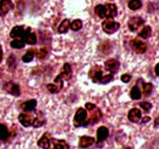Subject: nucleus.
I'll use <instances>...</instances> for the list:
<instances>
[{
	"label": "nucleus",
	"mask_w": 159,
	"mask_h": 149,
	"mask_svg": "<svg viewBox=\"0 0 159 149\" xmlns=\"http://www.w3.org/2000/svg\"><path fill=\"white\" fill-rule=\"evenodd\" d=\"M119 23L116 22L113 17H106L102 23V29L106 34H113L120 29Z\"/></svg>",
	"instance_id": "1"
},
{
	"label": "nucleus",
	"mask_w": 159,
	"mask_h": 149,
	"mask_svg": "<svg viewBox=\"0 0 159 149\" xmlns=\"http://www.w3.org/2000/svg\"><path fill=\"white\" fill-rule=\"evenodd\" d=\"M88 117L87 111L83 108L78 109L73 119V124L75 127H79L81 126H84L85 121Z\"/></svg>",
	"instance_id": "2"
},
{
	"label": "nucleus",
	"mask_w": 159,
	"mask_h": 149,
	"mask_svg": "<svg viewBox=\"0 0 159 149\" xmlns=\"http://www.w3.org/2000/svg\"><path fill=\"white\" fill-rule=\"evenodd\" d=\"M90 111V116L89 117H87L86 121H85V124H84V127L89 125V124H91V125H94V124H97L100 121L101 118L102 117V113L101 112V110L99 108L96 107L93 110H89Z\"/></svg>",
	"instance_id": "3"
},
{
	"label": "nucleus",
	"mask_w": 159,
	"mask_h": 149,
	"mask_svg": "<svg viewBox=\"0 0 159 149\" xmlns=\"http://www.w3.org/2000/svg\"><path fill=\"white\" fill-rule=\"evenodd\" d=\"M102 74H103L102 68L100 65H94V66H93L90 68L89 71V77L95 83H98V82L100 83L101 79H102V76H103Z\"/></svg>",
	"instance_id": "4"
},
{
	"label": "nucleus",
	"mask_w": 159,
	"mask_h": 149,
	"mask_svg": "<svg viewBox=\"0 0 159 149\" xmlns=\"http://www.w3.org/2000/svg\"><path fill=\"white\" fill-rule=\"evenodd\" d=\"M130 45L132 49L137 54H144L147 51V44L139 39H133L130 41Z\"/></svg>",
	"instance_id": "5"
},
{
	"label": "nucleus",
	"mask_w": 159,
	"mask_h": 149,
	"mask_svg": "<svg viewBox=\"0 0 159 149\" xmlns=\"http://www.w3.org/2000/svg\"><path fill=\"white\" fill-rule=\"evenodd\" d=\"M3 89L13 96H20V85L13 82H8L5 83L3 85Z\"/></svg>",
	"instance_id": "6"
},
{
	"label": "nucleus",
	"mask_w": 159,
	"mask_h": 149,
	"mask_svg": "<svg viewBox=\"0 0 159 149\" xmlns=\"http://www.w3.org/2000/svg\"><path fill=\"white\" fill-rule=\"evenodd\" d=\"M30 30V27H26L24 33H23V36L21 37V39L24 41L25 43H27V44L30 45L36 44L37 42V36H36L35 33H31Z\"/></svg>",
	"instance_id": "7"
},
{
	"label": "nucleus",
	"mask_w": 159,
	"mask_h": 149,
	"mask_svg": "<svg viewBox=\"0 0 159 149\" xmlns=\"http://www.w3.org/2000/svg\"><path fill=\"white\" fill-rule=\"evenodd\" d=\"M62 78L60 74L57 76L54 79V84H48L47 85V88L48 91L51 93H57L61 90L62 87H63V81H62Z\"/></svg>",
	"instance_id": "8"
},
{
	"label": "nucleus",
	"mask_w": 159,
	"mask_h": 149,
	"mask_svg": "<svg viewBox=\"0 0 159 149\" xmlns=\"http://www.w3.org/2000/svg\"><path fill=\"white\" fill-rule=\"evenodd\" d=\"M144 23V20H143L141 17L140 16H133L128 20V25L129 29L133 32L138 30L141 26H142Z\"/></svg>",
	"instance_id": "9"
},
{
	"label": "nucleus",
	"mask_w": 159,
	"mask_h": 149,
	"mask_svg": "<svg viewBox=\"0 0 159 149\" xmlns=\"http://www.w3.org/2000/svg\"><path fill=\"white\" fill-rule=\"evenodd\" d=\"M120 67V63L116 59L110 58L105 62L106 70L110 71L111 74H115V73L118 72Z\"/></svg>",
	"instance_id": "10"
},
{
	"label": "nucleus",
	"mask_w": 159,
	"mask_h": 149,
	"mask_svg": "<svg viewBox=\"0 0 159 149\" xmlns=\"http://www.w3.org/2000/svg\"><path fill=\"white\" fill-rule=\"evenodd\" d=\"M14 9V5L11 0H0V16L4 17L10 10Z\"/></svg>",
	"instance_id": "11"
},
{
	"label": "nucleus",
	"mask_w": 159,
	"mask_h": 149,
	"mask_svg": "<svg viewBox=\"0 0 159 149\" xmlns=\"http://www.w3.org/2000/svg\"><path fill=\"white\" fill-rule=\"evenodd\" d=\"M129 120L132 123H138L142 118V113L141 110L138 108H133L129 111L127 115Z\"/></svg>",
	"instance_id": "12"
},
{
	"label": "nucleus",
	"mask_w": 159,
	"mask_h": 149,
	"mask_svg": "<svg viewBox=\"0 0 159 149\" xmlns=\"http://www.w3.org/2000/svg\"><path fill=\"white\" fill-rule=\"evenodd\" d=\"M51 133L49 132H45L37 141V145L42 148H49L51 147Z\"/></svg>",
	"instance_id": "13"
},
{
	"label": "nucleus",
	"mask_w": 159,
	"mask_h": 149,
	"mask_svg": "<svg viewBox=\"0 0 159 149\" xmlns=\"http://www.w3.org/2000/svg\"><path fill=\"white\" fill-rule=\"evenodd\" d=\"M110 134V131L107 127L104 126H101L97 129L96 132V137H97V143H101L103 141H105Z\"/></svg>",
	"instance_id": "14"
},
{
	"label": "nucleus",
	"mask_w": 159,
	"mask_h": 149,
	"mask_svg": "<svg viewBox=\"0 0 159 149\" xmlns=\"http://www.w3.org/2000/svg\"><path fill=\"white\" fill-rule=\"evenodd\" d=\"M45 123H46V118H45L44 114L43 113V112L37 111V116L33 120L32 125L34 126L36 128H38V127H42L43 125H44Z\"/></svg>",
	"instance_id": "15"
},
{
	"label": "nucleus",
	"mask_w": 159,
	"mask_h": 149,
	"mask_svg": "<svg viewBox=\"0 0 159 149\" xmlns=\"http://www.w3.org/2000/svg\"><path fill=\"white\" fill-rule=\"evenodd\" d=\"M19 122L25 127H30L32 125L33 123V119L31 115H30L29 113H22L19 115L18 116Z\"/></svg>",
	"instance_id": "16"
},
{
	"label": "nucleus",
	"mask_w": 159,
	"mask_h": 149,
	"mask_svg": "<svg viewBox=\"0 0 159 149\" xmlns=\"http://www.w3.org/2000/svg\"><path fill=\"white\" fill-rule=\"evenodd\" d=\"M59 74L61 76L62 79L66 81L70 80L71 79V77H72V68H71V66L69 63L66 62V63L64 64L63 70Z\"/></svg>",
	"instance_id": "17"
},
{
	"label": "nucleus",
	"mask_w": 159,
	"mask_h": 149,
	"mask_svg": "<svg viewBox=\"0 0 159 149\" xmlns=\"http://www.w3.org/2000/svg\"><path fill=\"white\" fill-rule=\"evenodd\" d=\"M95 143L94 138L89 136H82L79 138V146L82 148H86L90 147Z\"/></svg>",
	"instance_id": "18"
},
{
	"label": "nucleus",
	"mask_w": 159,
	"mask_h": 149,
	"mask_svg": "<svg viewBox=\"0 0 159 149\" xmlns=\"http://www.w3.org/2000/svg\"><path fill=\"white\" fill-rule=\"evenodd\" d=\"M37 103V102L36 99H29V100H26L24 102H23V103L20 105V108H21L23 111L30 112L35 110Z\"/></svg>",
	"instance_id": "19"
},
{
	"label": "nucleus",
	"mask_w": 159,
	"mask_h": 149,
	"mask_svg": "<svg viewBox=\"0 0 159 149\" xmlns=\"http://www.w3.org/2000/svg\"><path fill=\"white\" fill-rule=\"evenodd\" d=\"M51 144H52V147L54 148L57 149H68L70 147L68 143L65 140L56 139V138H52V137L51 138Z\"/></svg>",
	"instance_id": "20"
},
{
	"label": "nucleus",
	"mask_w": 159,
	"mask_h": 149,
	"mask_svg": "<svg viewBox=\"0 0 159 149\" xmlns=\"http://www.w3.org/2000/svg\"><path fill=\"white\" fill-rule=\"evenodd\" d=\"M106 7V13L107 17H113L114 18L117 15V8L116 5L113 3H107L105 5Z\"/></svg>",
	"instance_id": "21"
},
{
	"label": "nucleus",
	"mask_w": 159,
	"mask_h": 149,
	"mask_svg": "<svg viewBox=\"0 0 159 149\" xmlns=\"http://www.w3.org/2000/svg\"><path fill=\"white\" fill-rule=\"evenodd\" d=\"M25 29H25V27L23 26H16L11 29L9 35H10V37L12 38H18V37L21 38Z\"/></svg>",
	"instance_id": "22"
},
{
	"label": "nucleus",
	"mask_w": 159,
	"mask_h": 149,
	"mask_svg": "<svg viewBox=\"0 0 159 149\" xmlns=\"http://www.w3.org/2000/svg\"><path fill=\"white\" fill-rule=\"evenodd\" d=\"M36 51L34 48H30V49H28V51H26V54L22 57V61L25 63H29V62L32 61L33 59L34 58V56H35Z\"/></svg>",
	"instance_id": "23"
},
{
	"label": "nucleus",
	"mask_w": 159,
	"mask_h": 149,
	"mask_svg": "<svg viewBox=\"0 0 159 149\" xmlns=\"http://www.w3.org/2000/svg\"><path fill=\"white\" fill-rule=\"evenodd\" d=\"M69 27L70 20H68V19H65V20L61 23V24L59 25L57 31H58L59 34H65L66 32H68Z\"/></svg>",
	"instance_id": "24"
},
{
	"label": "nucleus",
	"mask_w": 159,
	"mask_h": 149,
	"mask_svg": "<svg viewBox=\"0 0 159 149\" xmlns=\"http://www.w3.org/2000/svg\"><path fill=\"white\" fill-rule=\"evenodd\" d=\"M130 96L134 100H138L141 98V92L138 85H134L130 92Z\"/></svg>",
	"instance_id": "25"
},
{
	"label": "nucleus",
	"mask_w": 159,
	"mask_h": 149,
	"mask_svg": "<svg viewBox=\"0 0 159 149\" xmlns=\"http://www.w3.org/2000/svg\"><path fill=\"white\" fill-rule=\"evenodd\" d=\"M152 29L150 26H144L141 32L138 34L140 37H142L143 39H148L152 36Z\"/></svg>",
	"instance_id": "26"
},
{
	"label": "nucleus",
	"mask_w": 159,
	"mask_h": 149,
	"mask_svg": "<svg viewBox=\"0 0 159 149\" xmlns=\"http://www.w3.org/2000/svg\"><path fill=\"white\" fill-rule=\"evenodd\" d=\"M95 12L96 15L100 19H105L107 17V13H106V7L103 5H97L95 8Z\"/></svg>",
	"instance_id": "27"
},
{
	"label": "nucleus",
	"mask_w": 159,
	"mask_h": 149,
	"mask_svg": "<svg viewBox=\"0 0 159 149\" xmlns=\"http://www.w3.org/2000/svg\"><path fill=\"white\" fill-rule=\"evenodd\" d=\"M143 94L144 96L148 97L152 94V91H153L154 85L151 82H146V83H143Z\"/></svg>",
	"instance_id": "28"
},
{
	"label": "nucleus",
	"mask_w": 159,
	"mask_h": 149,
	"mask_svg": "<svg viewBox=\"0 0 159 149\" xmlns=\"http://www.w3.org/2000/svg\"><path fill=\"white\" fill-rule=\"evenodd\" d=\"M9 137V132L6 125L0 124V140L5 141Z\"/></svg>",
	"instance_id": "29"
},
{
	"label": "nucleus",
	"mask_w": 159,
	"mask_h": 149,
	"mask_svg": "<svg viewBox=\"0 0 159 149\" xmlns=\"http://www.w3.org/2000/svg\"><path fill=\"white\" fill-rule=\"evenodd\" d=\"M10 46L15 49H22L25 47V43L22 39L14 38V40L10 42Z\"/></svg>",
	"instance_id": "30"
},
{
	"label": "nucleus",
	"mask_w": 159,
	"mask_h": 149,
	"mask_svg": "<svg viewBox=\"0 0 159 149\" xmlns=\"http://www.w3.org/2000/svg\"><path fill=\"white\" fill-rule=\"evenodd\" d=\"M128 7L131 10H138L142 7L141 0H130L128 2Z\"/></svg>",
	"instance_id": "31"
},
{
	"label": "nucleus",
	"mask_w": 159,
	"mask_h": 149,
	"mask_svg": "<svg viewBox=\"0 0 159 149\" xmlns=\"http://www.w3.org/2000/svg\"><path fill=\"white\" fill-rule=\"evenodd\" d=\"M82 22L79 19L75 20L71 23H70V28L73 31H79V29H82Z\"/></svg>",
	"instance_id": "32"
},
{
	"label": "nucleus",
	"mask_w": 159,
	"mask_h": 149,
	"mask_svg": "<svg viewBox=\"0 0 159 149\" xmlns=\"http://www.w3.org/2000/svg\"><path fill=\"white\" fill-rule=\"evenodd\" d=\"M48 51L46 47H41L38 51H36V57L38 59H43L48 54Z\"/></svg>",
	"instance_id": "33"
},
{
	"label": "nucleus",
	"mask_w": 159,
	"mask_h": 149,
	"mask_svg": "<svg viewBox=\"0 0 159 149\" xmlns=\"http://www.w3.org/2000/svg\"><path fill=\"white\" fill-rule=\"evenodd\" d=\"M7 65L9 69L15 70L16 67V58L13 54H11L7 60Z\"/></svg>",
	"instance_id": "34"
},
{
	"label": "nucleus",
	"mask_w": 159,
	"mask_h": 149,
	"mask_svg": "<svg viewBox=\"0 0 159 149\" xmlns=\"http://www.w3.org/2000/svg\"><path fill=\"white\" fill-rule=\"evenodd\" d=\"M140 106H141L146 113H148V112L152 108V104L148 102H141V103H140Z\"/></svg>",
	"instance_id": "35"
},
{
	"label": "nucleus",
	"mask_w": 159,
	"mask_h": 149,
	"mask_svg": "<svg viewBox=\"0 0 159 149\" xmlns=\"http://www.w3.org/2000/svg\"><path fill=\"white\" fill-rule=\"evenodd\" d=\"M113 74H106V75L102 76V79H101V82L100 83L102 84H106L107 83V82H110V81L113 80Z\"/></svg>",
	"instance_id": "36"
},
{
	"label": "nucleus",
	"mask_w": 159,
	"mask_h": 149,
	"mask_svg": "<svg viewBox=\"0 0 159 149\" xmlns=\"http://www.w3.org/2000/svg\"><path fill=\"white\" fill-rule=\"evenodd\" d=\"M120 79L123 82H124V83H127V82H130V79H131V75H130V74L125 73V74H124L121 75Z\"/></svg>",
	"instance_id": "37"
},
{
	"label": "nucleus",
	"mask_w": 159,
	"mask_h": 149,
	"mask_svg": "<svg viewBox=\"0 0 159 149\" xmlns=\"http://www.w3.org/2000/svg\"><path fill=\"white\" fill-rule=\"evenodd\" d=\"M85 106V109L88 110H92L96 107V106L95 105L94 103H92V102H87Z\"/></svg>",
	"instance_id": "38"
},
{
	"label": "nucleus",
	"mask_w": 159,
	"mask_h": 149,
	"mask_svg": "<svg viewBox=\"0 0 159 149\" xmlns=\"http://www.w3.org/2000/svg\"><path fill=\"white\" fill-rule=\"evenodd\" d=\"M151 120V117L150 116H144V118H141V123H143V124H145V123H148L149 122V121Z\"/></svg>",
	"instance_id": "39"
},
{
	"label": "nucleus",
	"mask_w": 159,
	"mask_h": 149,
	"mask_svg": "<svg viewBox=\"0 0 159 149\" xmlns=\"http://www.w3.org/2000/svg\"><path fill=\"white\" fill-rule=\"evenodd\" d=\"M155 72L157 76H159V63L157 64L155 67Z\"/></svg>",
	"instance_id": "40"
},
{
	"label": "nucleus",
	"mask_w": 159,
	"mask_h": 149,
	"mask_svg": "<svg viewBox=\"0 0 159 149\" xmlns=\"http://www.w3.org/2000/svg\"><path fill=\"white\" fill-rule=\"evenodd\" d=\"M2 57H3L2 47V46H1V45H0V63H1L2 61Z\"/></svg>",
	"instance_id": "41"
},
{
	"label": "nucleus",
	"mask_w": 159,
	"mask_h": 149,
	"mask_svg": "<svg viewBox=\"0 0 159 149\" xmlns=\"http://www.w3.org/2000/svg\"><path fill=\"white\" fill-rule=\"evenodd\" d=\"M159 125V116L155 120V127H158Z\"/></svg>",
	"instance_id": "42"
}]
</instances>
